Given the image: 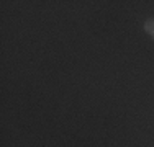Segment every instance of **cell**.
Here are the masks:
<instances>
[{
    "label": "cell",
    "mask_w": 154,
    "mask_h": 147,
    "mask_svg": "<svg viewBox=\"0 0 154 147\" xmlns=\"http://www.w3.org/2000/svg\"><path fill=\"white\" fill-rule=\"evenodd\" d=\"M152 38H154V34H152Z\"/></svg>",
    "instance_id": "cell-2"
},
{
    "label": "cell",
    "mask_w": 154,
    "mask_h": 147,
    "mask_svg": "<svg viewBox=\"0 0 154 147\" xmlns=\"http://www.w3.org/2000/svg\"><path fill=\"white\" fill-rule=\"evenodd\" d=\"M144 31L149 33V34H154V18H148V20L144 21Z\"/></svg>",
    "instance_id": "cell-1"
}]
</instances>
